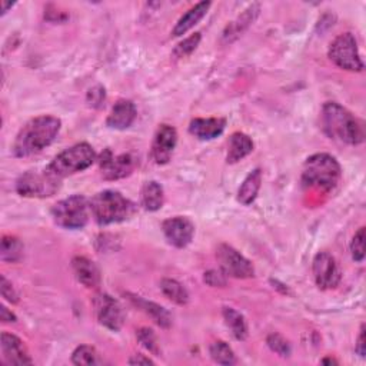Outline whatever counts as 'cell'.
I'll use <instances>...</instances> for the list:
<instances>
[{"mask_svg": "<svg viewBox=\"0 0 366 366\" xmlns=\"http://www.w3.org/2000/svg\"><path fill=\"white\" fill-rule=\"evenodd\" d=\"M341 165L328 153H316L306 159L302 170V183L306 188L329 192L341 179Z\"/></svg>", "mask_w": 366, "mask_h": 366, "instance_id": "3", "label": "cell"}, {"mask_svg": "<svg viewBox=\"0 0 366 366\" xmlns=\"http://www.w3.org/2000/svg\"><path fill=\"white\" fill-rule=\"evenodd\" d=\"M89 206L95 220L102 226L123 222L134 213V205L118 191L96 194L90 199Z\"/></svg>", "mask_w": 366, "mask_h": 366, "instance_id": "4", "label": "cell"}, {"mask_svg": "<svg viewBox=\"0 0 366 366\" xmlns=\"http://www.w3.org/2000/svg\"><path fill=\"white\" fill-rule=\"evenodd\" d=\"M105 101H106V92L103 86H95L87 92V103L92 108L101 109L105 105Z\"/></svg>", "mask_w": 366, "mask_h": 366, "instance_id": "34", "label": "cell"}, {"mask_svg": "<svg viewBox=\"0 0 366 366\" xmlns=\"http://www.w3.org/2000/svg\"><path fill=\"white\" fill-rule=\"evenodd\" d=\"M0 319H2V322L9 324V322H16V316L15 313H12L6 306L0 308Z\"/></svg>", "mask_w": 366, "mask_h": 366, "instance_id": "39", "label": "cell"}, {"mask_svg": "<svg viewBox=\"0 0 366 366\" xmlns=\"http://www.w3.org/2000/svg\"><path fill=\"white\" fill-rule=\"evenodd\" d=\"M129 363L130 365H153V360L145 355H133L130 359H129Z\"/></svg>", "mask_w": 366, "mask_h": 366, "instance_id": "38", "label": "cell"}, {"mask_svg": "<svg viewBox=\"0 0 366 366\" xmlns=\"http://www.w3.org/2000/svg\"><path fill=\"white\" fill-rule=\"evenodd\" d=\"M72 362L75 365H86V366L96 365L99 363L98 352L95 348H92L89 345H80L72 353Z\"/></svg>", "mask_w": 366, "mask_h": 366, "instance_id": "29", "label": "cell"}, {"mask_svg": "<svg viewBox=\"0 0 366 366\" xmlns=\"http://www.w3.org/2000/svg\"><path fill=\"white\" fill-rule=\"evenodd\" d=\"M201 39H202L201 33H195V34L189 36L188 39L180 42L173 51V58L175 59H183V58H188L189 55H192L199 46Z\"/></svg>", "mask_w": 366, "mask_h": 366, "instance_id": "30", "label": "cell"}, {"mask_svg": "<svg viewBox=\"0 0 366 366\" xmlns=\"http://www.w3.org/2000/svg\"><path fill=\"white\" fill-rule=\"evenodd\" d=\"M210 5H212L210 2H199L194 8H191L177 20L176 26L173 27L172 34L175 37H177V36H183L185 33H188L194 26H196L206 16Z\"/></svg>", "mask_w": 366, "mask_h": 366, "instance_id": "19", "label": "cell"}, {"mask_svg": "<svg viewBox=\"0 0 366 366\" xmlns=\"http://www.w3.org/2000/svg\"><path fill=\"white\" fill-rule=\"evenodd\" d=\"M203 281L206 285L212 286V288H223L226 286V274L222 270H208L205 272Z\"/></svg>", "mask_w": 366, "mask_h": 366, "instance_id": "35", "label": "cell"}, {"mask_svg": "<svg viewBox=\"0 0 366 366\" xmlns=\"http://www.w3.org/2000/svg\"><path fill=\"white\" fill-rule=\"evenodd\" d=\"M90 206L83 195H73L58 202L52 209L55 223L63 229L77 231L86 226L89 220Z\"/></svg>", "mask_w": 366, "mask_h": 366, "instance_id": "6", "label": "cell"}, {"mask_svg": "<svg viewBox=\"0 0 366 366\" xmlns=\"http://www.w3.org/2000/svg\"><path fill=\"white\" fill-rule=\"evenodd\" d=\"M130 296V301L139 308L142 309L148 316H151L153 319V322L158 324L160 328H170L172 325V316L170 313L162 308L160 305L155 303V302H149V301H145L144 298L141 296H134V295H129Z\"/></svg>", "mask_w": 366, "mask_h": 366, "instance_id": "22", "label": "cell"}, {"mask_svg": "<svg viewBox=\"0 0 366 366\" xmlns=\"http://www.w3.org/2000/svg\"><path fill=\"white\" fill-rule=\"evenodd\" d=\"M160 289L163 295L176 305H187L189 302V294L187 288L175 279H162Z\"/></svg>", "mask_w": 366, "mask_h": 366, "instance_id": "26", "label": "cell"}, {"mask_svg": "<svg viewBox=\"0 0 366 366\" xmlns=\"http://www.w3.org/2000/svg\"><path fill=\"white\" fill-rule=\"evenodd\" d=\"M322 363H336V360H334V359H324Z\"/></svg>", "mask_w": 366, "mask_h": 366, "instance_id": "41", "label": "cell"}, {"mask_svg": "<svg viewBox=\"0 0 366 366\" xmlns=\"http://www.w3.org/2000/svg\"><path fill=\"white\" fill-rule=\"evenodd\" d=\"M141 199H142V206L146 210L149 212L159 210L165 203V192L160 183L155 180L146 182L141 192Z\"/></svg>", "mask_w": 366, "mask_h": 366, "instance_id": "24", "label": "cell"}, {"mask_svg": "<svg viewBox=\"0 0 366 366\" xmlns=\"http://www.w3.org/2000/svg\"><path fill=\"white\" fill-rule=\"evenodd\" d=\"M216 258L220 266V270L235 279H248L255 277V269L252 263L235 248L226 244L219 245L216 251Z\"/></svg>", "mask_w": 366, "mask_h": 366, "instance_id": "9", "label": "cell"}, {"mask_svg": "<svg viewBox=\"0 0 366 366\" xmlns=\"http://www.w3.org/2000/svg\"><path fill=\"white\" fill-rule=\"evenodd\" d=\"M23 255V245L15 236H4L2 248H0V259L4 262L15 263Z\"/></svg>", "mask_w": 366, "mask_h": 366, "instance_id": "28", "label": "cell"}, {"mask_svg": "<svg viewBox=\"0 0 366 366\" xmlns=\"http://www.w3.org/2000/svg\"><path fill=\"white\" fill-rule=\"evenodd\" d=\"M351 253L352 259L358 263H362L365 259V227H359L351 242Z\"/></svg>", "mask_w": 366, "mask_h": 366, "instance_id": "33", "label": "cell"}, {"mask_svg": "<svg viewBox=\"0 0 366 366\" xmlns=\"http://www.w3.org/2000/svg\"><path fill=\"white\" fill-rule=\"evenodd\" d=\"M72 269L79 284L84 288L94 289L98 288L101 284V272L99 267L84 256H75L72 259Z\"/></svg>", "mask_w": 366, "mask_h": 366, "instance_id": "16", "label": "cell"}, {"mask_svg": "<svg viewBox=\"0 0 366 366\" xmlns=\"http://www.w3.org/2000/svg\"><path fill=\"white\" fill-rule=\"evenodd\" d=\"M61 188V179L53 176L48 169L42 173L29 170L16 182V191L26 198H48L53 196Z\"/></svg>", "mask_w": 366, "mask_h": 366, "instance_id": "7", "label": "cell"}, {"mask_svg": "<svg viewBox=\"0 0 366 366\" xmlns=\"http://www.w3.org/2000/svg\"><path fill=\"white\" fill-rule=\"evenodd\" d=\"M320 119L324 132L331 139L353 146L365 141L363 123L336 102H327L324 105Z\"/></svg>", "mask_w": 366, "mask_h": 366, "instance_id": "2", "label": "cell"}, {"mask_svg": "<svg viewBox=\"0 0 366 366\" xmlns=\"http://www.w3.org/2000/svg\"><path fill=\"white\" fill-rule=\"evenodd\" d=\"M253 151V142L251 137L242 132H236L229 139V149L226 162L227 163H238L251 155Z\"/></svg>", "mask_w": 366, "mask_h": 366, "instance_id": "20", "label": "cell"}, {"mask_svg": "<svg viewBox=\"0 0 366 366\" xmlns=\"http://www.w3.org/2000/svg\"><path fill=\"white\" fill-rule=\"evenodd\" d=\"M0 281H2V284H0V291H2V296L8 302H11V303H18L19 302V296H18L15 288L12 286V284L6 279L5 274H2V277H0Z\"/></svg>", "mask_w": 366, "mask_h": 366, "instance_id": "36", "label": "cell"}, {"mask_svg": "<svg viewBox=\"0 0 366 366\" xmlns=\"http://www.w3.org/2000/svg\"><path fill=\"white\" fill-rule=\"evenodd\" d=\"M94 308L99 324L105 328L118 332L123 325V310L118 301L108 294H98L94 298Z\"/></svg>", "mask_w": 366, "mask_h": 366, "instance_id": "11", "label": "cell"}, {"mask_svg": "<svg viewBox=\"0 0 366 366\" xmlns=\"http://www.w3.org/2000/svg\"><path fill=\"white\" fill-rule=\"evenodd\" d=\"M259 11H260L259 5H256V4L249 6L235 22H232L226 27V30L223 33V40L226 43H231L235 39H238L255 22V19L259 15Z\"/></svg>", "mask_w": 366, "mask_h": 366, "instance_id": "21", "label": "cell"}, {"mask_svg": "<svg viewBox=\"0 0 366 366\" xmlns=\"http://www.w3.org/2000/svg\"><path fill=\"white\" fill-rule=\"evenodd\" d=\"M226 127V120L222 118H196L189 125V133L201 141H210L220 136Z\"/></svg>", "mask_w": 366, "mask_h": 366, "instance_id": "18", "label": "cell"}, {"mask_svg": "<svg viewBox=\"0 0 366 366\" xmlns=\"http://www.w3.org/2000/svg\"><path fill=\"white\" fill-rule=\"evenodd\" d=\"M209 353L210 358L219 363V365H235L236 363V356L235 352L232 351V348L229 346L226 342L223 341H215L210 343L209 346Z\"/></svg>", "mask_w": 366, "mask_h": 366, "instance_id": "27", "label": "cell"}, {"mask_svg": "<svg viewBox=\"0 0 366 366\" xmlns=\"http://www.w3.org/2000/svg\"><path fill=\"white\" fill-rule=\"evenodd\" d=\"M96 160V152L89 144L82 142L68 148L66 151L61 152L55 159L48 165V169L53 176L58 179L68 177L77 172H82Z\"/></svg>", "mask_w": 366, "mask_h": 366, "instance_id": "5", "label": "cell"}, {"mask_svg": "<svg viewBox=\"0 0 366 366\" xmlns=\"http://www.w3.org/2000/svg\"><path fill=\"white\" fill-rule=\"evenodd\" d=\"M329 59L341 69L349 72H362L363 62L360 59L358 43L352 33L346 32L335 37L329 46Z\"/></svg>", "mask_w": 366, "mask_h": 366, "instance_id": "8", "label": "cell"}, {"mask_svg": "<svg viewBox=\"0 0 366 366\" xmlns=\"http://www.w3.org/2000/svg\"><path fill=\"white\" fill-rule=\"evenodd\" d=\"M136 115H137V112H136L134 103L132 101L120 99L112 108V112L106 119V125L111 129L125 130L133 125Z\"/></svg>", "mask_w": 366, "mask_h": 366, "instance_id": "17", "label": "cell"}, {"mask_svg": "<svg viewBox=\"0 0 366 366\" xmlns=\"http://www.w3.org/2000/svg\"><path fill=\"white\" fill-rule=\"evenodd\" d=\"M222 315L232 335L238 341H245L248 338V324L245 316L234 308H223Z\"/></svg>", "mask_w": 366, "mask_h": 366, "instance_id": "25", "label": "cell"}, {"mask_svg": "<svg viewBox=\"0 0 366 366\" xmlns=\"http://www.w3.org/2000/svg\"><path fill=\"white\" fill-rule=\"evenodd\" d=\"M2 6H4V9H2V15H5V13L8 12V9L12 8L13 5H12V4H6V2H2Z\"/></svg>", "mask_w": 366, "mask_h": 366, "instance_id": "40", "label": "cell"}, {"mask_svg": "<svg viewBox=\"0 0 366 366\" xmlns=\"http://www.w3.org/2000/svg\"><path fill=\"white\" fill-rule=\"evenodd\" d=\"M101 173L106 180H118L129 176L134 169V159L129 153L115 156L106 149L99 160Z\"/></svg>", "mask_w": 366, "mask_h": 366, "instance_id": "13", "label": "cell"}, {"mask_svg": "<svg viewBox=\"0 0 366 366\" xmlns=\"http://www.w3.org/2000/svg\"><path fill=\"white\" fill-rule=\"evenodd\" d=\"M177 132L170 125H160L155 133L152 144V159L156 165H166L176 148Z\"/></svg>", "mask_w": 366, "mask_h": 366, "instance_id": "14", "label": "cell"}, {"mask_svg": "<svg viewBox=\"0 0 366 366\" xmlns=\"http://www.w3.org/2000/svg\"><path fill=\"white\" fill-rule=\"evenodd\" d=\"M266 343H267V346H269L274 353H278L279 356H282V358L291 356V352H292L291 345H289V342H288L282 335H279V334H270V335L267 336V339H266Z\"/></svg>", "mask_w": 366, "mask_h": 366, "instance_id": "32", "label": "cell"}, {"mask_svg": "<svg viewBox=\"0 0 366 366\" xmlns=\"http://www.w3.org/2000/svg\"><path fill=\"white\" fill-rule=\"evenodd\" d=\"M62 127L61 119L55 116H37L29 120L18 133L12 146L16 158L32 156L48 148L59 134Z\"/></svg>", "mask_w": 366, "mask_h": 366, "instance_id": "1", "label": "cell"}, {"mask_svg": "<svg viewBox=\"0 0 366 366\" xmlns=\"http://www.w3.org/2000/svg\"><path fill=\"white\" fill-rule=\"evenodd\" d=\"M2 353L9 365H32L26 345L13 334H2Z\"/></svg>", "mask_w": 366, "mask_h": 366, "instance_id": "15", "label": "cell"}, {"mask_svg": "<svg viewBox=\"0 0 366 366\" xmlns=\"http://www.w3.org/2000/svg\"><path fill=\"white\" fill-rule=\"evenodd\" d=\"M312 272L316 285L324 289H335L341 282V270L336 259L328 252H319L312 263Z\"/></svg>", "mask_w": 366, "mask_h": 366, "instance_id": "10", "label": "cell"}, {"mask_svg": "<svg viewBox=\"0 0 366 366\" xmlns=\"http://www.w3.org/2000/svg\"><path fill=\"white\" fill-rule=\"evenodd\" d=\"M355 351L358 355L360 356H365L366 355V343H365V325L360 327V331H359V336H358V343L355 346Z\"/></svg>", "mask_w": 366, "mask_h": 366, "instance_id": "37", "label": "cell"}, {"mask_svg": "<svg viewBox=\"0 0 366 366\" xmlns=\"http://www.w3.org/2000/svg\"><path fill=\"white\" fill-rule=\"evenodd\" d=\"M260 185H262V170L253 169L242 182V185L238 191V201L245 206L253 203L259 194Z\"/></svg>", "mask_w": 366, "mask_h": 366, "instance_id": "23", "label": "cell"}, {"mask_svg": "<svg viewBox=\"0 0 366 366\" xmlns=\"http://www.w3.org/2000/svg\"><path fill=\"white\" fill-rule=\"evenodd\" d=\"M162 231L170 245L175 248H187L195 235L194 223L183 216L169 217L162 223Z\"/></svg>", "mask_w": 366, "mask_h": 366, "instance_id": "12", "label": "cell"}, {"mask_svg": "<svg viewBox=\"0 0 366 366\" xmlns=\"http://www.w3.org/2000/svg\"><path fill=\"white\" fill-rule=\"evenodd\" d=\"M136 339L139 341V343H141L146 351H149L152 355L159 356V353H160L159 343H158V339H156L155 332H153L151 328H141L139 331L136 332Z\"/></svg>", "mask_w": 366, "mask_h": 366, "instance_id": "31", "label": "cell"}]
</instances>
